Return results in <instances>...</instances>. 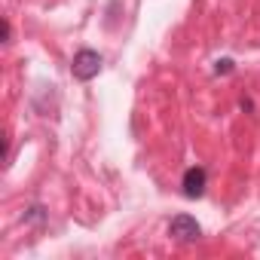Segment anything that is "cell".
<instances>
[{"instance_id": "6da1fadb", "label": "cell", "mask_w": 260, "mask_h": 260, "mask_svg": "<svg viewBox=\"0 0 260 260\" xmlns=\"http://www.w3.org/2000/svg\"><path fill=\"white\" fill-rule=\"evenodd\" d=\"M101 64H104V58L95 49H80L74 55V61H71V74H74V80L89 83V80H95L101 74Z\"/></svg>"}, {"instance_id": "7a4b0ae2", "label": "cell", "mask_w": 260, "mask_h": 260, "mask_svg": "<svg viewBox=\"0 0 260 260\" xmlns=\"http://www.w3.org/2000/svg\"><path fill=\"white\" fill-rule=\"evenodd\" d=\"M169 236H172L175 242H181V245H193V242L202 239V226H199L196 217H190V214H175L172 223H169Z\"/></svg>"}, {"instance_id": "3957f363", "label": "cell", "mask_w": 260, "mask_h": 260, "mask_svg": "<svg viewBox=\"0 0 260 260\" xmlns=\"http://www.w3.org/2000/svg\"><path fill=\"white\" fill-rule=\"evenodd\" d=\"M205 187H208V172L202 166H190L181 178V193L187 199H202L205 196Z\"/></svg>"}, {"instance_id": "277c9868", "label": "cell", "mask_w": 260, "mask_h": 260, "mask_svg": "<svg viewBox=\"0 0 260 260\" xmlns=\"http://www.w3.org/2000/svg\"><path fill=\"white\" fill-rule=\"evenodd\" d=\"M22 220H25V223H46V208H43V205H31V208L22 214Z\"/></svg>"}, {"instance_id": "5b68a950", "label": "cell", "mask_w": 260, "mask_h": 260, "mask_svg": "<svg viewBox=\"0 0 260 260\" xmlns=\"http://www.w3.org/2000/svg\"><path fill=\"white\" fill-rule=\"evenodd\" d=\"M236 71V64H233V58H217L214 61V74L220 77V74H233Z\"/></svg>"}, {"instance_id": "8992f818", "label": "cell", "mask_w": 260, "mask_h": 260, "mask_svg": "<svg viewBox=\"0 0 260 260\" xmlns=\"http://www.w3.org/2000/svg\"><path fill=\"white\" fill-rule=\"evenodd\" d=\"M10 40H13V25L4 22V43H10Z\"/></svg>"}]
</instances>
